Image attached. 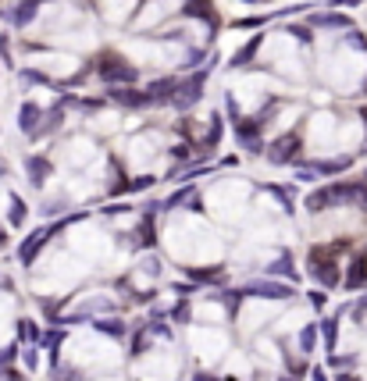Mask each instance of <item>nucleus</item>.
Wrapping results in <instances>:
<instances>
[{"mask_svg":"<svg viewBox=\"0 0 367 381\" xmlns=\"http://www.w3.org/2000/svg\"><path fill=\"white\" fill-rule=\"evenodd\" d=\"M175 4H179V0H153V4H150L153 11H146V15L139 18V25H153V22H157V18H161V15L168 18V15L175 11Z\"/></svg>","mask_w":367,"mask_h":381,"instance_id":"2","label":"nucleus"},{"mask_svg":"<svg viewBox=\"0 0 367 381\" xmlns=\"http://www.w3.org/2000/svg\"><path fill=\"white\" fill-rule=\"evenodd\" d=\"M260 89H264V86H260V79H257V75H253V79H243V82L236 86V93H239L243 107H250V111H253V107L260 103V96H264Z\"/></svg>","mask_w":367,"mask_h":381,"instance_id":"1","label":"nucleus"},{"mask_svg":"<svg viewBox=\"0 0 367 381\" xmlns=\"http://www.w3.org/2000/svg\"><path fill=\"white\" fill-rule=\"evenodd\" d=\"M103 4V15H108L111 22H122L125 15H129V8L136 4V0H100Z\"/></svg>","mask_w":367,"mask_h":381,"instance_id":"3","label":"nucleus"}]
</instances>
